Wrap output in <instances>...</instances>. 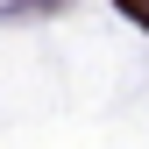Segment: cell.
I'll use <instances>...</instances> for the list:
<instances>
[{"mask_svg": "<svg viewBox=\"0 0 149 149\" xmlns=\"http://www.w3.org/2000/svg\"><path fill=\"white\" fill-rule=\"evenodd\" d=\"M121 14H128V22H142V29H149V0H121Z\"/></svg>", "mask_w": 149, "mask_h": 149, "instance_id": "obj_1", "label": "cell"}]
</instances>
